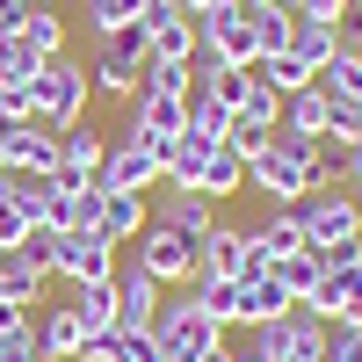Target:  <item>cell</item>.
<instances>
[{"label":"cell","instance_id":"681fc988","mask_svg":"<svg viewBox=\"0 0 362 362\" xmlns=\"http://www.w3.org/2000/svg\"><path fill=\"white\" fill-rule=\"evenodd\" d=\"M355 210H362V181H355Z\"/></svg>","mask_w":362,"mask_h":362},{"label":"cell","instance_id":"cb8c5ba5","mask_svg":"<svg viewBox=\"0 0 362 362\" xmlns=\"http://www.w3.org/2000/svg\"><path fill=\"white\" fill-rule=\"evenodd\" d=\"M37 348H44V362H73V355L87 348L73 305H44V319H37Z\"/></svg>","mask_w":362,"mask_h":362},{"label":"cell","instance_id":"30bf717a","mask_svg":"<svg viewBox=\"0 0 362 362\" xmlns=\"http://www.w3.org/2000/svg\"><path fill=\"white\" fill-rule=\"evenodd\" d=\"M196 51L225 58V66H254L261 58V37H254V8H218V15H196Z\"/></svg>","mask_w":362,"mask_h":362},{"label":"cell","instance_id":"f1b7e54d","mask_svg":"<svg viewBox=\"0 0 362 362\" xmlns=\"http://www.w3.org/2000/svg\"><path fill=\"white\" fill-rule=\"evenodd\" d=\"M319 87H326V95H341V102H355V109H362V44H341L334 58H326Z\"/></svg>","mask_w":362,"mask_h":362},{"label":"cell","instance_id":"f5cc1de1","mask_svg":"<svg viewBox=\"0 0 362 362\" xmlns=\"http://www.w3.org/2000/svg\"><path fill=\"white\" fill-rule=\"evenodd\" d=\"M348 8H355V15H362V0H348Z\"/></svg>","mask_w":362,"mask_h":362},{"label":"cell","instance_id":"9c48e42d","mask_svg":"<svg viewBox=\"0 0 362 362\" xmlns=\"http://www.w3.org/2000/svg\"><path fill=\"white\" fill-rule=\"evenodd\" d=\"M131 261H138L160 290H189V283H196V239H181V232H167V225H145V232L131 239Z\"/></svg>","mask_w":362,"mask_h":362},{"label":"cell","instance_id":"f907efd6","mask_svg":"<svg viewBox=\"0 0 362 362\" xmlns=\"http://www.w3.org/2000/svg\"><path fill=\"white\" fill-rule=\"evenodd\" d=\"M348 319H355V326H362V305H355V312H348Z\"/></svg>","mask_w":362,"mask_h":362},{"label":"cell","instance_id":"ee69618b","mask_svg":"<svg viewBox=\"0 0 362 362\" xmlns=\"http://www.w3.org/2000/svg\"><path fill=\"white\" fill-rule=\"evenodd\" d=\"M189 15H218V8H239V0H181Z\"/></svg>","mask_w":362,"mask_h":362},{"label":"cell","instance_id":"8992f818","mask_svg":"<svg viewBox=\"0 0 362 362\" xmlns=\"http://www.w3.org/2000/svg\"><path fill=\"white\" fill-rule=\"evenodd\" d=\"M145 58H153V44H145V29H116V37L95 44V58H87V80H95V95H138V73Z\"/></svg>","mask_w":362,"mask_h":362},{"label":"cell","instance_id":"603a6c76","mask_svg":"<svg viewBox=\"0 0 362 362\" xmlns=\"http://www.w3.org/2000/svg\"><path fill=\"white\" fill-rule=\"evenodd\" d=\"M73 319L87 341H109L116 334V283H73Z\"/></svg>","mask_w":362,"mask_h":362},{"label":"cell","instance_id":"ffe728a7","mask_svg":"<svg viewBox=\"0 0 362 362\" xmlns=\"http://www.w3.org/2000/svg\"><path fill=\"white\" fill-rule=\"evenodd\" d=\"M348 44V22H319V15H297L290 22V58H305L312 73H326V58Z\"/></svg>","mask_w":362,"mask_h":362},{"label":"cell","instance_id":"ab89813d","mask_svg":"<svg viewBox=\"0 0 362 362\" xmlns=\"http://www.w3.org/2000/svg\"><path fill=\"white\" fill-rule=\"evenodd\" d=\"M37 102H29V87H0V124H29Z\"/></svg>","mask_w":362,"mask_h":362},{"label":"cell","instance_id":"e0dca14e","mask_svg":"<svg viewBox=\"0 0 362 362\" xmlns=\"http://www.w3.org/2000/svg\"><path fill=\"white\" fill-rule=\"evenodd\" d=\"M239 268H247V225H210L203 239H196V276H225V283H239Z\"/></svg>","mask_w":362,"mask_h":362},{"label":"cell","instance_id":"8fae6325","mask_svg":"<svg viewBox=\"0 0 362 362\" xmlns=\"http://www.w3.org/2000/svg\"><path fill=\"white\" fill-rule=\"evenodd\" d=\"M305 247V225H297V203L290 210H268L261 225H247V268H239V283L254 276H276V261Z\"/></svg>","mask_w":362,"mask_h":362},{"label":"cell","instance_id":"f6af8a7d","mask_svg":"<svg viewBox=\"0 0 362 362\" xmlns=\"http://www.w3.org/2000/svg\"><path fill=\"white\" fill-rule=\"evenodd\" d=\"M8 145H15V124H0V174H8Z\"/></svg>","mask_w":362,"mask_h":362},{"label":"cell","instance_id":"7bdbcfd3","mask_svg":"<svg viewBox=\"0 0 362 362\" xmlns=\"http://www.w3.org/2000/svg\"><path fill=\"white\" fill-rule=\"evenodd\" d=\"M22 15H29V0H0V37H15Z\"/></svg>","mask_w":362,"mask_h":362},{"label":"cell","instance_id":"d6986e66","mask_svg":"<svg viewBox=\"0 0 362 362\" xmlns=\"http://www.w3.org/2000/svg\"><path fill=\"white\" fill-rule=\"evenodd\" d=\"M58 167V131L44 124V116H29V124H15V145H8V174H51Z\"/></svg>","mask_w":362,"mask_h":362},{"label":"cell","instance_id":"d4e9b609","mask_svg":"<svg viewBox=\"0 0 362 362\" xmlns=\"http://www.w3.org/2000/svg\"><path fill=\"white\" fill-rule=\"evenodd\" d=\"M290 312V290L276 283V276H254V283H239V326H268V319H283Z\"/></svg>","mask_w":362,"mask_h":362},{"label":"cell","instance_id":"d6a6232c","mask_svg":"<svg viewBox=\"0 0 362 362\" xmlns=\"http://www.w3.org/2000/svg\"><path fill=\"white\" fill-rule=\"evenodd\" d=\"M189 290H196V305L218 319V326H239V283H225V276H196Z\"/></svg>","mask_w":362,"mask_h":362},{"label":"cell","instance_id":"4fadbf2b","mask_svg":"<svg viewBox=\"0 0 362 362\" xmlns=\"http://www.w3.org/2000/svg\"><path fill=\"white\" fill-rule=\"evenodd\" d=\"M138 29H145V44H153V58H181V66L196 58V15L181 8V0H145Z\"/></svg>","mask_w":362,"mask_h":362},{"label":"cell","instance_id":"8d00e7d4","mask_svg":"<svg viewBox=\"0 0 362 362\" xmlns=\"http://www.w3.org/2000/svg\"><path fill=\"white\" fill-rule=\"evenodd\" d=\"M326 362H362V326H355V319H334V326H326Z\"/></svg>","mask_w":362,"mask_h":362},{"label":"cell","instance_id":"ac0fdd59","mask_svg":"<svg viewBox=\"0 0 362 362\" xmlns=\"http://www.w3.org/2000/svg\"><path fill=\"white\" fill-rule=\"evenodd\" d=\"M153 225H167V232H181V239H203L210 225H218V203H210V196H196V189H160Z\"/></svg>","mask_w":362,"mask_h":362},{"label":"cell","instance_id":"816d5d0a","mask_svg":"<svg viewBox=\"0 0 362 362\" xmlns=\"http://www.w3.org/2000/svg\"><path fill=\"white\" fill-rule=\"evenodd\" d=\"M283 8H305V0H283Z\"/></svg>","mask_w":362,"mask_h":362},{"label":"cell","instance_id":"bcb514c9","mask_svg":"<svg viewBox=\"0 0 362 362\" xmlns=\"http://www.w3.org/2000/svg\"><path fill=\"white\" fill-rule=\"evenodd\" d=\"M348 44H362V15H348Z\"/></svg>","mask_w":362,"mask_h":362},{"label":"cell","instance_id":"7c38bea8","mask_svg":"<svg viewBox=\"0 0 362 362\" xmlns=\"http://www.w3.org/2000/svg\"><path fill=\"white\" fill-rule=\"evenodd\" d=\"M124 131L167 160V145L189 131V102H181V95H131V124H124Z\"/></svg>","mask_w":362,"mask_h":362},{"label":"cell","instance_id":"2e32d148","mask_svg":"<svg viewBox=\"0 0 362 362\" xmlns=\"http://www.w3.org/2000/svg\"><path fill=\"white\" fill-rule=\"evenodd\" d=\"M362 305V254H348V261H326V276H319V290H312V312L334 326V319H348Z\"/></svg>","mask_w":362,"mask_h":362},{"label":"cell","instance_id":"74e56055","mask_svg":"<svg viewBox=\"0 0 362 362\" xmlns=\"http://www.w3.org/2000/svg\"><path fill=\"white\" fill-rule=\"evenodd\" d=\"M0 362H44V348H37V319H29L22 334H0Z\"/></svg>","mask_w":362,"mask_h":362},{"label":"cell","instance_id":"277c9868","mask_svg":"<svg viewBox=\"0 0 362 362\" xmlns=\"http://www.w3.org/2000/svg\"><path fill=\"white\" fill-rule=\"evenodd\" d=\"M254 362H326V319L312 305H290L283 319L254 326Z\"/></svg>","mask_w":362,"mask_h":362},{"label":"cell","instance_id":"db71d44e","mask_svg":"<svg viewBox=\"0 0 362 362\" xmlns=\"http://www.w3.org/2000/svg\"><path fill=\"white\" fill-rule=\"evenodd\" d=\"M73 362H80V355H73Z\"/></svg>","mask_w":362,"mask_h":362},{"label":"cell","instance_id":"60d3db41","mask_svg":"<svg viewBox=\"0 0 362 362\" xmlns=\"http://www.w3.org/2000/svg\"><path fill=\"white\" fill-rule=\"evenodd\" d=\"M29 319H37V312H29V305H8V297H0V334H22Z\"/></svg>","mask_w":362,"mask_h":362},{"label":"cell","instance_id":"836d02e7","mask_svg":"<svg viewBox=\"0 0 362 362\" xmlns=\"http://www.w3.org/2000/svg\"><path fill=\"white\" fill-rule=\"evenodd\" d=\"M37 66H44V58L29 51L22 37H0V87H29V80H37Z\"/></svg>","mask_w":362,"mask_h":362},{"label":"cell","instance_id":"ba28073f","mask_svg":"<svg viewBox=\"0 0 362 362\" xmlns=\"http://www.w3.org/2000/svg\"><path fill=\"white\" fill-rule=\"evenodd\" d=\"M80 225H95V232L116 239V247H131V239L153 225V203H145L138 189H109V181H95V189L80 196Z\"/></svg>","mask_w":362,"mask_h":362},{"label":"cell","instance_id":"4dcf8cb0","mask_svg":"<svg viewBox=\"0 0 362 362\" xmlns=\"http://www.w3.org/2000/svg\"><path fill=\"white\" fill-rule=\"evenodd\" d=\"M254 73H261L268 87H276V95H283V102H290V95H305V87L319 80V73L305 66V58H290V51H276V58H254Z\"/></svg>","mask_w":362,"mask_h":362},{"label":"cell","instance_id":"e575fe53","mask_svg":"<svg viewBox=\"0 0 362 362\" xmlns=\"http://www.w3.org/2000/svg\"><path fill=\"white\" fill-rule=\"evenodd\" d=\"M290 8L276 0V8H254V37H261V58H276V51H290Z\"/></svg>","mask_w":362,"mask_h":362},{"label":"cell","instance_id":"52a82bcc","mask_svg":"<svg viewBox=\"0 0 362 362\" xmlns=\"http://www.w3.org/2000/svg\"><path fill=\"white\" fill-rule=\"evenodd\" d=\"M116 261H124V247H116L109 232H95V225H73V232H58L51 276H66V283H109V276H116Z\"/></svg>","mask_w":362,"mask_h":362},{"label":"cell","instance_id":"f546056e","mask_svg":"<svg viewBox=\"0 0 362 362\" xmlns=\"http://www.w3.org/2000/svg\"><path fill=\"white\" fill-rule=\"evenodd\" d=\"M145 15V0H80V22H87V37H116V29H131Z\"/></svg>","mask_w":362,"mask_h":362},{"label":"cell","instance_id":"44dd1931","mask_svg":"<svg viewBox=\"0 0 362 362\" xmlns=\"http://www.w3.org/2000/svg\"><path fill=\"white\" fill-rule=\"evenodd\" d=\"M102 153H109V138L87 131V116H80V124L58 131V167H51V174H80V181H95V174H102Z\"/></svg>","mask_w":362,"mask_h":362},{"label":"cell","instance_id":"5bb4252c","mask_svg":"<svg viewBox=\"0 0 362 362\" xmlns=\"http://www.w3.org/2000/svg\"><path fill=\"white\" fill-rule=\"evenodd\" d=\"M109 283H116V334H145V326H153V312H160V297H167V290H160L153 276H145V268H138L131 254L116 261V276H109Z\"/></svg>","mask_w":362,"mask_h":362},{"label":"cell","instance_id":"1f68e13d","mask_svg":"<svg viewBox=\"0 0 362 362\" xmlns=\"http://www.w3.org/2000/svg\"><path fill=\"white\" fill-rule=\"evenodd\" d=\"M189 87H196V73L181 58H145V73H138V95H181L189 102Z\"/></svg>","mask_w":362,"mask_h":362},{"label":"cell","instance_id":"7dc6e473","mask_svg":"<svg viewBox=\"0 0 362 362\" xmlns=\"http://www.w3.org/2000/svg\"><path fill=\"white\" fill-rule=\"evenodd\" d=\"M247 8H276V0H247Z\"/></svg>","mask_w":362,"mask_h":362},{"label":"cell","instance_id":"83f0119b","mask_svg":"<svg viewBox=\"0 0 362 362\" xmlns=\"http://www.w3.org/2000/svg\"><path fill=\"white\" fill-rule=\"evenodd\" d=\"M319 276H326V261H319L312 247H297V254H283V261H276V283L290 290V305H312V290H319Z\"/></svg>","mask_w":362,"mask_h":362},{"label":"cell","instance_id":"9a60e30c","mask_svg":"<svg viewBox=\"0 0 362 362\" xmlns=\"http://www.w3.org/2000/svg\"><path fill=\"white\" fill-rule=\"evenodd\" d=\"M95 181L153 196V189H160V153H153V145H138V138L124 131V138H109V153H102V174H95Z\"/></svg>","mask_w":362,"mask_h":362},{"label":"cell","instance_id":"3957f363","mask_svg":"<svg viewBox=\"0 0 362 362\" xmlns=\"http://www.w3.org/2000/svg\"><path fill=\"white\" fill-rule=\"evenodd\" d=\"M29 102H37V116L51 131H66V124H80L87 116V102H95V80H87V66L73 51H58V58H44L37 66V80H29Z\"/></svg>","mask_w":362,"mask_h":362},{"label":"cell","instance_id":"4316f807","mask_svg":"<svg viewBox=\"0 0 362 362\" xmlns=\"http://www.w3.org/2000/svg\"><path fill=\"white\" fill-rule=\"evenodd\" d=\"M203 196H210V203L247 196V160H239L232 145H218V153H210V167H203Z\"/></svg>","mask_w":362,"mask_h":362},{"label":"cell","instance_id":"7402d4cb","mask_svg":"<svg viewBox=\"0 0 362 362\" xmlns=\"http://www.w3.org/2000/svg\"><path fill=\"white\" fill-rule=\"evenodd\" d=\"M334 109H341V95H326V87L312 80L305 95H290V102H283V131H305V138H326V131H334Z\"/></svg>","mask_w":362,"mask_h":362},{"label":"cell","instance_id":"5b68a950","mask_svg":"<svg viewBox=\"0 0 362 362\" xmlns=\"http://www.w3.org/2000/svg\"><path fill=\"white\" fill-rule=\"evenodd\" d=\"M247 189L268 196V210H290V203H305L319 189V167L312 153H290V145H268L261 160H247Z\"/></svg>","mask_w":362,"mask_h":362},{"label":"cell","instance_id":"7a4b0ae2","mask_svg":"<svg viewBox=\"0 0 362 362\" xmlns=\"http://www.w3.org/2000/svg\"><path fill=\"white\" fill-rule=\"evenodd\" d=\"M145 334H153L160 362H203V355H218V348H225V326L196 305V290H167Z\"/></svg>","mask_w":362,"mask_h":362},{"label":"cell","instance_id":"c3c4849f","mask_svg":"<svg viewBox=\"0 0 362 362\" xmlns=\"http://www.w3.org/2000/svg\"><path fill=\"white\" fill-rule=\"evenodd\" d=\"M225 362H254V355H225Z\"/></svg>","mask_w":362,"mask_h":362},{"label":"cell","instance_id":"484cf974","mask_svg":"<svg viewBox=\"0 0 362 362\" xmlns=\"http://www.w3.org/2000/svg\"><path fill=\"white\" fill-rule=\"evenodd\" d=\"M15 37L37 51V58H58V51H66V15H58L51 0H29V15H22V29H15Z\"/></svg>","mask_w":362,"mask_h":362},{"label":"cell","instance_id":"d590c367","mask_svg":"<svg viewBox=\"0 0 362 362\" xmlns=\"http://www.w3.org/2000/svg\"><path fill=\"white\" fill-rule=\"evenodd\" d=\"M225 145H232L239 160H261L268 145H276V124H254V116H232V138H225Z\"/></svg>","mask_w":362,"mask_h":362},{"label":"cell","instance_id":"b9f144b4","mask_svg":"<svg viewBox=\"0 0 362 362\" xmlns=\"http://www.w3.org/2000/svg\"><path fill=\"white\" fill-rule=\"evenodd\" d=\"M341 181H362V138L341 145Z\"/></svg>","mask_w":362,"mask_h":362},{"label":"cell","instance_id":"6da1fadb","mask_svg":"<svg viewBox=\"0 0 362 362\" xmlns=\"http://www.w3.org/2000/svg\"><path fill=\"white\" fill-rule=\"evenodd\" d=\"M297 225H305V247H312L319 261H348V254H362L355 181H319V189L297 203Z\"/></svg>","mask_w":362,"mask_h":362},{"label":"cell","instance_id":"f35d334b","mask_svg":"<svg viewBox=\"0 0 362 362\" xmlns=\"http://www.w3.org/2000/svg\"><path fill=\"white\" fill-rule=\"evenodd\" d=\"M109 348L124 355V362H160V348H153V334H109Z\"/></svg>","mask_w":362,"mask_h":362}]
</instances>
